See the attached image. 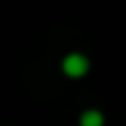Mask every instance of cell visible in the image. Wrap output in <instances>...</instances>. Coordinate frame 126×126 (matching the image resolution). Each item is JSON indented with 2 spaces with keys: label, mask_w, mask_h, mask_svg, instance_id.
<instances>
[{
  "label": "cell",
  "mask_w": 126,
  "mask_h": 126,
  "mask_svg": "<svg viewBox=\"0 0 126 126\" xmlns=\"http://www.w3.org/2000/svg\"><path fill=\"white\" fill-rule=\"evenodd\" d=\"M91 58L84 53V51H69L62 60H60V71L64 78L69 80H82L91 73Z\"/></svg>",
  "instance_id": "1"
},
{
  "label": "cell",
  "mask_w": 126,
  "mask_h": 126,
  "mask_svg": "<svg viewBox=\"0 0 126 126\" xmlns=\"http://www.w3.org/2000/svg\"><path fill=\"white\" fill-rule=\"evenodd\" d=\"M78 126H106V115L102 109L89 106L78 115Z\"/></svg>",
  "instance_id": "2"
}]
</instances>
